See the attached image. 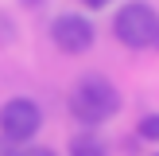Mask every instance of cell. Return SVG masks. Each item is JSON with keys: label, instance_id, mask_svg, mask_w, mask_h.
<instances>
[{"label": "cell", "instance_id": "1", "mask_svg": "<svg viewBox=\"0 0 159 156\" xmlns=\"http://www.w3.org/2000/svg\"><path fill=\"white\" fill-rule=\"evenodd\" d=\"M116 109H120V90L105 74H82L74 82V90H70V113L89 129L116 117Z\"/></svg>", "mask_w": 159, "mask_h": 156}, {"label": "cell", "instance_id": "2", "mask_svg": "<svg viewBox=\"0 0 159 156\" xmlns=\"http://www.w3.org/2000/svg\"><path fill=\"white\" fill-rule=\"evenodd\" d=\"M113 35L132 51H159V12L148 0H128L113 16Z\"/></svg>", "mask_w": 159, "mask_h": 156}, {"label": "cell", "instance_id": "3", "mask_svg": "<svg viewBox=\"0 0 159 156\" xmlns=\"http://www.w3.org/2000/svg\"><path fill=\"white\" fill-rule=\"evenodd\" d=\"M39 129H43V109H39L35 98H8L4 105H0V137L23 144V140H31Z\"/></svg>", "mask_w": 159, "mask_h": 156}, {"label": "cell", "instance_id": "4", "mask_svg": "<svg viewBox=\"0 0 159 156\" xmlns=\"http://www.w3.org/2000/svg\"><path fill=\"white\" fill-rule=\"evenodd\" d=\"M93 39H97V31H93L89 16L58 12L54 23H51V43L58 47V51H66V55H85L93 47Z\"/></svg>", "mask_w": 159, "mask_h": 156}, {"label": "cell", "instance_id": "5", "mask_svg": "<svg viewBox=\"0 0 159 156\" xmlns=\"http://www.w3.org/2000/svg\"><path fill=\"white\" fill-rule=\"evenodd\" d=\"M70 156H109L105 140L93 137V133H78L74 140H70Z\"/></svg>", "mask_w": 159, "mask_h": 156}, {"label": "cell", "instance_id": "6", "mask_svg": "<svg viewBox=\"0 0 159 156\" xmlns=\"http://www.w3.org/2000/svg\"><path fill=\"white\" fill-rule=\"evenodd\" d=\"M136 137L148 140V144H159V113H144L136 121Z\"/></svg>", "mask_w": 159, "mask_h": 156}, {"label": "cell", "instance_id": "7", "mask_svg": "<svg viewBox=\"0 0 159 156\" xmlns=\"http://www.w3.org/2000/svg\"><path fill=\"white\" fill-rule=\"evenodd\" d=\"M20 156H58V152L47 144H31V148H20Z\"/></svg>", "mask_w": 159, "mask_h": 156}, {"label": "cell", "instance_id": "8", "mask_svg": "<svg viewBox=\"0 0 159 156\" xmlns=\"http://www.w3.org/2000/svg\"><path fill=\"white\" fill-rule=\"evenodd\" d=\"M0 156H20V144L8 140V137H0Z\"/></svg>", "mask_w": 159, "mask_h": 156}, {"label": "cell", "instance_id": "9", "mask_svg": "<svg viewBox=\"0 0 159 156\" xmlns=\"http://www.w3.org/2000/svg\"><path fill=\"white\" fill-rule=\"evenodd\" d=\"M85 8H93V12H97V8H105V4H113V0H82Z\"/></svg>", "mask_w": 159, "mask_h": 156}, {"label": "cell", "instance_id": "10", "mask_svg": "<svg viewBox=\"0 0 159 156\" xmlns=\"http://www.w3.org/2000/svg\"><path fill=\"white\" fill-rule=\"evenodd\" d=\"M20 4H27V8H39V4H43V0H20Z\"/></svg>", "mask_w": 159, "mask_h": 156}, {"label": "cell", "instance_id": "11", "mask_svg": "<svg viewBox=\"0 0 159 156\" xmlns=\"http://www.w3.org/2000/svg\"><path fill=\"white\" fill-rule=\"evenodd\" d=\"M152 156H159V152H152Z\"/></svg>", "mask_w": 159, "mask_h": 156}]
</instances>
